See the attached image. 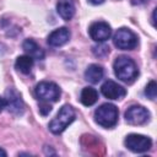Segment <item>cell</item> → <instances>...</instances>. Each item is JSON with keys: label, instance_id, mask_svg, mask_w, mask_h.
Listing matches in <instances>:
<instances>
[{"label": "cell", "instance_id": "1", "mask_svg": "<svg viewBox=\"0 0 157 157\" xmlns=\"http://www.w3.org/2000/svg\"><path fill=\"white\" fill-rule=\"evenodd\" d=\"M113 69H114V74L115 76L126 83L132 82L137 75H139V70L137 66L135 64V61L125 55H120L115 59L114 64H113Z\"/></svg>", "mask_w": 157, "mask_h": 157}, {"label": "cell", "instance_id": "2", "mask_svg": "<svg viewBox=\"0 0 157 157\" xmlns=\"http://www.w3.org/2000/svg\"><path fill=\"white\" fill-rule=\"evenodd\" d=\"M118 118H119L118 108L110 103L102 104L94 112V121L105 129L115 126L118 123Z\"/></svg>", "mask_w": 157, "mask_h": 157}, {"label": "cell", "instance_id": "3", "mask_svg": "<svg viewBox=\"0 0 157 157\" xmlns=\"http://www.w3.org/2000/svg\"><path fill=\"white\" fill-rule=\"evenodd\" d=\"M75 115H76L75 110L71 105L69 104L63 105L58 112L56 117L49 123V130L55 135L61 134L75 120Z\"/></svg>", "mask_w": 157, "mask_h": 157}, {"label": "cell", "instance_id": "4", "mask_svg": "<svg viewBox=\"0 0 157 157\" xmlns=\"http://www.w3.org/2000/svg\"><path fill=\"white\" fill-rule=\"evenodd\" d=\"M34 94H36L37 99L49 103V102H56L60 98L61 91L55 82L42 81V82L37 83V86L34 88Z\"/></svg>", "mask_w": 157, "mask_h": 157}, {"label": "cell", "instance_id": "5", "mask_svg": "<svg viewBox=\"0 0 157 157\" xmlns=\"http://www.w3.org/2000/svg\"><path fill=\"white\" fill-rule=\"evenodd\" d=\"M113 43L118 49L121 50H132L137 45L136 34L129 28H119L113 36Z\"/></svg>", "mask_w": 157, "mask_h": 157}, {"label": "cell", "instance_id": "6", "mask_svg": "<svg viewBox=\"0 0 157 157\" xmlns=\"http://www.w3.org/2000/svg\"><path fill=\"white\" fill-rule=\"evenodd\" d=\"M124 144L126 146L128 150H130L131 152L135 153H144L146 151H148L152 146V140L148 136L145 135H140V134H129L125 140Z\"/></svg>", "mask_w": 157, "mask_h": 157}, {"label": "cell", "instance_id": "7", "mask_svg": "<svg viewBox=\"0 0 157 157\" xmlns=\"http://www.w3.org/2000/svg\"><path fill=\"white\" fill-rule=\"evenodd\" d=\"M150 119L148 110L142 105H131L125 112V120L131 125H142Z\"/></svg>", "mask_w": 157, "mask_h": 157}, {"label": "cell", "instance_id": "8", "mask_svg": "<svg viewBox=\"0 0 157 157\" xmlns=\"http://www.w3.org/2000/svg\"><path fill=\"white\" fill-rule=\"evenodd\" d=\"M90 37L98 43H103L112 36V28L110 26L104 21H97L93 22L88 28Z\"/></svg>", "mask_w": 157, "mask_h": 157}, {"label": "cell", "instance_id": "9", "mask_svg": "<svg viewBox=\"0 0 157 157\" xmlns=\"http://www.w3.org/2000/svg\"><path fill=\"white\" fill-rule=\"evenodd\" d=\"M5 98H6V108L13 114V115H22L25 110V103L21 98V96L17 93L16 90L13 88H7L5 92Z\"/></svg>", "mask_w": 157, "mask_h": 157}, {"label": "cell", "instance_id": "10", "mask_svg": "<svg viewBox=\"0 0 157 157\" xmlns=\"http://www.w3.org/2000/svg\"><path fill=\"white\" fill-rule=\"evenodd\" d=\"M101 92L102 94L108 98V99H113V101H118V99H121L126 96V90L120 86L119 83L112 81V80H107L102 87H101Z\"/></svg>", "mask_w": 157, "mask_h": 157}, {"label": "cell", "instance_id": "11", "mask_svg": "<svg viewBox=\"0 0 157 157\" xmlns=\"http://www.w3.org/2000/svg\"><path fill=\"white\" fill-rule=\"evenodd\" d=\"M70 31L66 27H60L58 29H54L47 38V43L50 47H61L70 39Z\"/></svg>", "mask_w": 157, "mask_h": 157}, {"label": "cell", "instance_id": "12", "mask_svg": "<svg viewBox=\"0 0 157 157\" xmlns=\"http://www.w3.org/2000/svg\"><path fill=\"white\" fill-rule=\"evenodd\" d=\"M56 11L63 20H71L75 15V0H58Z\"/></svg>", "mask_w": 157, "mask_h": 157}, {"label": "cell", "instance_id": "13", "mask_svg": "<svg viewBox=\"0 0 157 157\" xmlns=\"http://www.w3.org/2000/svg\"><path fill=\"white\" fill-rule=\"evenodd\" d=\"M22 48L27 53V55L32 56L33 59H37V60L44 59V50L33 39H31V38L25 39V42L22 43Z\"/></svg>", "mask_w": 157, "mask_h": 157}, {"label": "cell", "instance_id": "14", "mask_svg": "<svg viewBox=\"0 0 157 157\" xmlns=\"http://www.w3.org/2000/svg\"><path fill=\"white\" fill-rule=\"evenodd\" d=\"M104 75V70L98 64H91L85 71V78L91 83H98Z\"/></svg>", "mask_w": 157, "mask_h": 157}, {"label": "cell", "instance_id": "15", "mask_svg": "<svg viewBox=\"0 0 157 157\" xmlns=\"http://www.w3.org/2000/svg\"><path fill=\"white\" fill-rule=\"evenodd\" d=\"M33 64H34V61H33L32 56H29V55H20L15 61V67H16L17 71L27 75V74L31 72V70L33 67Z\"/></svg>", "mask_w": 157, "mask_h": 157}, {"label": "cell", "instance_id": "16", "mask_svg": "<svg viewBox=\"0 0 157 157\" xmlns=\"http://www.w3.org/2000/svg\"><path fill=\"white\" fill-rule=\"evenodd\" d=\"M80 101H81V103H82L83 105H86V107L93 105V104L98 101V92H97L93 87H85V88H82V91H81Z\"/></svg>", "mask_w": 157, "mask_h": 157}, {"label": "cell", "instance_id": "17", "mask_svg": "<svg viewBox=\"0 0 157 157\" xmlns=\"http://www.w3.org/2000/svg\"><path fill=\"white\" fill-rule=\"evenodd\" d=\"M145 94H146V97L150 98L151 101H155V99H156V96H157V83H156V81L151 80V81L147 83V86H146V88H145Z\"/></svg>", "mask_w": 157, "mask_h": 157}, {"label": "cell", "instance_id": "18", "mask_svg": "<svg viewBox=\"0 0 157 157\" xmlns=\"http://www.w3.org/2000/svg\"><path fill=\"white\" fill-rule=\"evenodd\" d=\"M50 110H52L50 104L48 102H42V104L39 105V113L42 115H48L50 113Z\"/></svg>", "mask_w": 157, "mask_h": 157}, {"label": "cell", "instance_id": "19", "mask_svg": "<svg viewBox=\"0 0 157 157\" xmlns=\"http://www.w3.org/2000/svg\"><path fill=\"white\" fill-rule=\"evenodd\" d=\"M7 103H6V98L5 97H0V113L6 108Z\"/></svg>", "mask_w": 157, "mask_h": 157}, {"label": "cell", "instance_id": "20", "mask_svg": "<svg viewBox=\"0 0 157 157\" xmlns=\"http://www.w3.org/2000/svg\"><path fill=\"white\" fill-rule=\"evenodd\" d=\"M88 2H91L92 5H99V4H102L104 0H87Z\"/></svg>", "mask_w": 157, "mask_h": 157}, {"label": "cell", "instance_id": "21", "mask_svg": "<svg viewBox=\"0 0 157 157\" xmlns=\"http://www.w3.org/2000/svg\"><path fill=\"white\" fill-rule=\"evenodd\" d=\"M0 156H2V157H5V156H6V152H5L1 147H0Z\"/></svg>", "mask_w": 157, "mask_h": 157}]
</instances>
